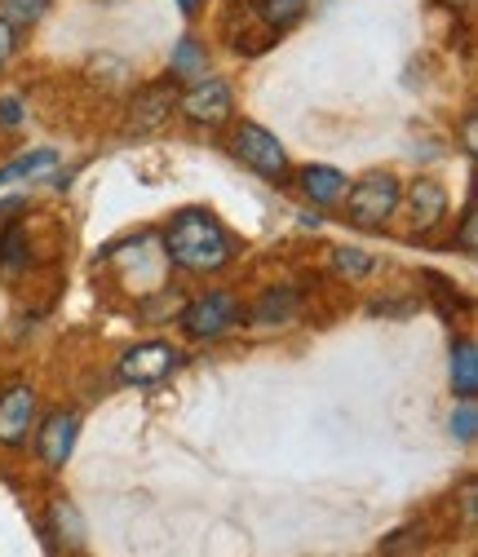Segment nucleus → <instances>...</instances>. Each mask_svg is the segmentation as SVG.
Returning a JSON list of instances; mask_svg holds the SVG:
<instances>
[{
  "label": "nucleus",
  "instance_id": "nucleus-13",
  "mask_svg": "<svg viewBox=\"0 0 478 557\" xmlns=\"http://www.w3.org/2000/svg\"><path fill=\"white\" fill-rule=\"evenodd\" d=\"M58 164V151L53 147H40V151H27L19 160H10L5 169H0V186H10V182H23V177H36V173H49Z\"/></svg>",
  "mask_w": 478,
  "mask_h": 557
},
{
  "label": "nucleus",
  "instance_id": "nucleus-12",
  "mask_svg": "<svg viewBox=\"0 0 478 557\" xmlns=\"http://www.w3.org/2000/svg\"><path fill=\"white\" fill-rule=\"evenodd\" d=\"M306 5H310V0H261V5H257V18L266 23V32H289V27L302 23Z\"/></svg>",
  "mask_w": 478,
  "mask_h": 557
},
{
  "label": "nucleus",
  "instance_id": "nucleus-20",
  "mask_svg": "<svg viewBox=\"0 0 478 557\" xmlns=\"http://www.w3.org/2000/svg\"><path fill=\"white\" fill-rule=\"evenodd\" d=\"M14 49H19V32H14V23L0 18V66L14 58Z\"/></svg>",
  "mask_w": 478,
  "mask_h": 557
},
{
  "label": "nucleus",
  "instance_id": "nucleus-18",
  "mask_svg": "<svg viewBox=\"0 0 478 557\" xmlns=\"http://www.w3.org/2000/svg\"><path fill=\"white\" fill-rule=\"evenodd\" d=\"M452 434H456L461 443H474V434H478V411H474V398H465V403L452 411Z\"/></svg>",
  "mask_w": 478,
  "mask_h": 557
},
{
  "label": "nucleus",
  "instance_id": "nucleus-1",
  "mask_svg": "<svg viewBox=\"0 0 478 557\" xmlns=\"http://www.w3.org/2000/svg\"><path fill=\"white\" fill-rule=\"evenodd\" d=\"M164 252L186 274H213V270L231 265L235 244L213 213H204V208H182V213L164 226Z\"/></svg>",
  "mask_w": 478,
  "mask_h": 557
},
{
  "label": "nucleus",
  "instance_id": "nucleus-17",
  "mask_svg": "<svg viewBox=\"0 0 478 557\" xmlns=\"http://www.w3.org/2000/svg\"><path fill=\"white\" fill-rule=\"evenodd\" d=\"M332 265H336L341 278H364V274L372 270V257H368L364 248H336V252H332Z\"/></svg>",
  "mask_w": 478,
  "mask_h": 557
},
{
  "label": "nucleus",
  "instance_id": "nucleus-23",
  "mask_svg": "<svg viewBox=\"0 0 478 557\" xmlns=\"http://www.w3.org/2000/svg\"><path fill=\"white\" fill-rule=\"evenodd\" d=\"M177 5H182V14H199L204 0H177Z\"/></svg>",
  "mask_w": 478,
  "mask_h": 557
},
{
  "label": "nucleus",
  "instance_id": "nucleus-11",
  "mask_svg": "<svg viewBox=\"0 0 478 557\" xmlns=\"http://www.w3.org/2000/svg\"><path fill=\"white\" fill-rule=\"evenodd\" d=\"M452 385H456L461 398L478 394V350H474V341H461L452 350Z\"/></svg>",
  "mask_w": 478,
  "mask_h": 557
},
{
  "label": "nucleus",
  "instance_id": "nucleus-5",
  "mask_svg": "<svg viewBox=\"0 0 478 557\" xmlns=\"http://www.w3.org/2000/svg\"><path fill=\"white\" fill-rule=\"evenodd\" d=\"M177 107H182V115L195 120V124H226L231 111H235V98H231V85H226V81H218V76L204 72L199 81L186 85V94L177 98Z\"/></svg>",
  "mask_w": 478,
  "mask_h": 557
},
{
  "label": "nucleus",
  "instance_id": "nucleus-19",
  "mask_svg": "<svg viewBox=\"0 0 478 557\" xmlns=\"http://www.w3.org/2000/svg\"><path fill=\"white\" fill-rule=\"evenodd\" d=\"M293 314V297H280V293H270L257 310V323H275V319H289Z\"/></svg>",
  "mask_w": 478,
  "mask_h": 557
},
{
  "label": "nucleus",
  "instance_id": "nucleus-9",
  "mask_svg": "<svg viewBox=\"0 0 478 557\" xmlns=\"http://www.w3.org/2000/svg\"><path fill=\"white\" fill-rule=\"evenodd\" d=\"M346 173H336V169H328V164H306L302 169V190H306V199L310 203H319V208H328V203H336L341 195H346Z\"/></svg>",
  "mask_w": 478,
  "mask_h": 557
},
{
  "label": "nucleus",
  "instance_id": "nucleus-4",
  "mask_svg": "<svg viewBox=\"0 0 478 557\" xmlns=\"http://www.w3.org/2000/svg\"><path fill=\"white\" fill-rule=\"evenodd\" d=\"M240 301H235V293H226V288H213V293H199L186 310H182V327H186V336H195V341H213V336H226L235 323H240Z\"/></svg>",
  "mask_w": 478,
  "mask_h": 557
},
{
  "label": "nucleus",
  "instance_id": "nucleus-15",
  "mask_svg": "<svg viewBox=\"0 0 478 557\" xmlns=\"http://www.w3.org/2000/svg\"><path fill=\"white\" fill-rule=\"evenodd\" d=\"M204 72H209V58H204V45H199V40H191V36H182V40L173 45V76H177V81H199Z\"/></svg>",
  "mask_w": 478,
  "mask_h": 557
},
{
  "label": "nucleus",
  "instance_id": "nucleus-6",
  "mask_svg": "<svg viewBox=\"0 0 478 557\" xmlns=\"http://www.w3.org/2000/svg\"><path fill=\"white\" fill-rule=\"evenodd\" d=\"M177 363H182V350H173L169 341H143V345H133V350L120 355V381H128V385H156Z\"/></svg>",
  "mask_w": 478,
  "mask_h": 557
},
{
  "label": "nucleus",
  "instance_id": "nucleus-14",
  "mask_svg": "<svg viewBox=\"0 0 478 557\" xmlns=\"http://www.w3.org/2000/svg\"><path fill=\"white\" fill-rule=\"evenodd\" d=\"M164 115H173L169 89H147V94H138V102H133V124L138 128H156V124H164Z\"/></svg>",
  "mask_w": 478,
  "mask_h": 557
},
{
  "label": "nucleus",
  "instance_id": "nucleus-2",
  "mask_svg": "<svg viewBox=\"0 0 478 557\" xmlns=\"http://www.w3.org/2000/svg\"><path fill=\"white\" fill-rule=\"evenodd\" d=\"M341 199H346V218L355 226L377 231V226H385L394 218V208L403 203V186H399L394 173H368V177H359Z\"/></svg>",
  "mask_w": 478,
  "mask_h": 557
},
{
  "label": "nucleus",
  "instance_id": "nucleus-16",
  "mask_svg": "<svg viewBox=\"0 0 478 557\" xmlns=\"http://www.w3.org/2000/svg\"><path fill=\"white\" fill-rule=\"evenodd\" d=\"M49 10V0H0V18L14 23V27H32L40 23Z\"/></svg>",
  "mask_w": 478,
  "mask_h": 557
},
{
  "label": "nucleus",
  "instance_id": "nucleus-8",
  "mask_svg": "<svg viewBox=\"0 0 478 557\" xmlns=\"http://www.w3.org/2000/svg\"><path fill=\"white\" fill-rule=\"evenodd\" d=\"M76 434H81V416H76V411H53L49 421L40 425L36 447H40V456H45L49 469H62L66 460H72V451H76Z\"/></svg>",
  "mask_w": 478,
  "mask_h": 557
},
{
  "label": "nucleus",
  "instance_id": "nucleus-22",
  "mask_svg": "<svg viewBox=\"0 0 478 557\" xmlns=\"http://www.w3.org/2000/svg\"><path fill=\"white\" fill-rule=\"evenodd\" d=\"M0 124H5V128L23 124V107H19L14 98H5V102H0Z\"/></svg>",
  "mask_w": 478,
  "mask_h": 557
},
{
  "label": "nucleus",
  "instance_id": "nucleus-7",
  "mask_svg": "<svg viewBox=\"0 0 478 557\" xmlns=\"http://www.w3.org/2000/svg\"><path fill=\"white\" fill-rule=\"evenodd\" d=\"M32 421H36V389L10 385L0 394V447H23L32 438Z\"/></svg>",
  "mask_w": 478,
  "mask_h": 557
},
{
  "label": "nucleus",
  "instance_id": "nucleus-21",
  "mask_svg": "<svg viewBox=\"0 0 478 557\" xmlns=\"http://www.w3.org/2000/svg\"><path fill=\"white\" fill-rule=\"evenodd\" d=\"M461 248L474 257L478 252V226H474V208H465V218H461Z\"/></svg>",
  "mask_w": 478,
  "mask_h": 557
},
{
  "label": "nucleus",
  "instance_id": "nucleus-10",
  "mask_svg": "<svg viewBox=\"0 0 478 557\" xmlns=\"http://www.w3.org/2000/svg\"><path fill=\"white\" fill-rule=\"evenodd\" d=\"M407 208H413L417 231H430L448 213V195H443L439 182H413V190H407Z\"/></svg>",
  "mask_w": 478,
  "mask_h": 557
},
{
  "label": "nucleus",
  "instance_id": "nucleus-3",
  "mask_svg": "<svg viewBox=\"0 0 478 557\" xmlns=\"http://www.w3.org/2000/svg\"><path fill=\"white\" fill-rule=\"evenodd\" d=\"M231 151L240 164H248L253 173H261L266 182H284L289 177V151L270 128L261 124H240L231 137Z\"/></svg>",
  "mask_w": 478,
  "mask_h": 557
}]
</instances>
